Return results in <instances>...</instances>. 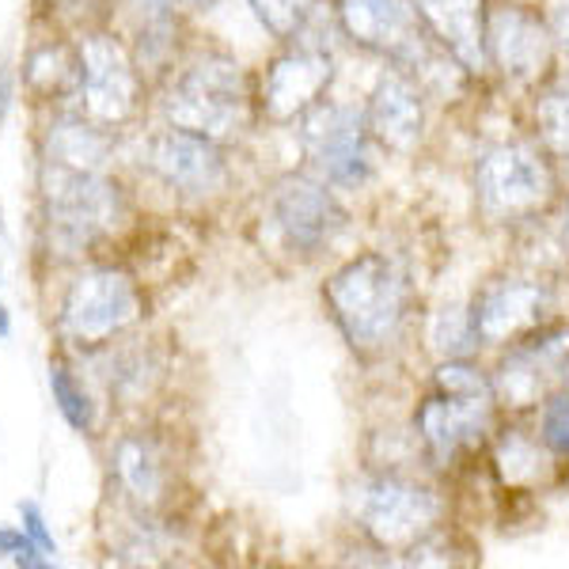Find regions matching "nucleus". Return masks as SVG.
<instances>
[{"mask_svg":"<svg viewBox=\"0 0 569 569\" xmlns=\"http://www.w3.org/2000/svg\"><path fill=\"white\" fill-rule=\"evenodd\" d=\"M327 305L346 342L372 357L399 342L410 316V281L388 254H357L330 273Z\"/></svg>","mask_w":569,"mask_h":569,"instance_id":"f257e3e1","label":"nucleus"},{"mask_svg":"<svg viewBox=\"0 0 569 569\" xmlns=\"http://www.w3.org/2000/svg\"><path fill=\"white\" fill-rule=\"evenodd\" d=\"M160 110L176 130H190L228 144L251 126V88H247L240 61L206 50L171 77Z\"/></svg>","mask_w":569,"mask_h":569,"instance_id":"f03ea898","label":"nucleus"},{"mask_svg":"<svg viewBox=\"0 0 569 569\" xmlns=\"http://www.w3.org/2000/svg\"><path fill=\"white\" fill-rule=\"evenodd\" d=\"M42 206L50 247L61 254L91 251L126 220V194L107 171H72L42 160Z\"/></svg>","mask_w":569,"mask_h":569,"instance_id":"7ed1b4c3","label":"nucleus"},{"mask_svg":"<svg viewBox=\"0 0 569 569\" xmlns=\"http://www.w3.org/2000/svg\"><path fill=\"white\" fill-rule=\"evenodd\" d=\"M144 319L141 289L122 266H84L66 284L58 330L72 350H103Z\"/></svg>","mask_w":569,"mask_h":569,"instance_id":"20e7f679","label":"nucleus"},{"mask_svg":"<svg viewBox=\"0 0 569 569\" xmlns=\"http://www.w3.org/2000/svg\"><path fill=\"white\" fill-rule=\"evenodd\" d=\"M300 149L308 156V168L330 187L357 190L376 171V137L369 130L365 107L319 99L316 107L297 118Z\"/></svg>","mask_w":569,"mask_h":569,"instance_id":"39448f33","label":"nucleus"},{"mask_svg":"<svg viewBox=\"0 0 569 569\" xmlns=\"http://www.w3.org/2000/svg\"><path fill=\"white\" fill-rule=\"evenodd\" d=\"M353 517L380 550H407L440 528L445 501L426 482L407 475H369L350 493Z\"/></svg>","mask_w":569,"mask_h":569,"instance_id":"423d86ee","label":"nucleus"},{"mask_svg":"<svg viewBox=\"0 0 569 569\" xmlns=\"http://www.w3.org/2000/svg\"><path fill=\"white\" fill-rule=\"evenodd\" d=\"M555 168L536 144L525 141H501L490 144L475 160V194L479 209L498 224L509 220H528L543 213L555 198Z\"/></svg>","mask_w":569,"mask_h":569,"instance_id":"0eeeda50","label":"nucleus"},{"mask_svg":"<svg viewBox=\"0 0 569 569\" xmlns=\"http://www.w3.org/2000/svg\"><path fill=\"white\" fill-rule=\"evenodd\" d=\"M77 103L96 126H126L141 107V69L114 34L88 31L77 42Z\"/></svg>","mask_w":569,"mask_h":569,"instance_id":"6e6552de","label":"nucleus"},{"mask_svg":"<svg viewBox=\"0 0 569 569\" xmlns=\"http://www.w3.org/2000/svg\"><path fill=\"white\" fill-rule=\"evenodd\" d=\"M569 388V327L539 323L531 335L517 338L501 357L493 391L509 410H525L547 402L555 391Z\"/></svg>","mask_w":569,"mask_h":569,"instance_id":"1a4fd4ad","label":"nucleus"},{"mask_svg":"<svg viewBox=\"0 0 569 569\" xmlns=\"http://www.w3.org/2000/svg\"><path fill=\"white\" fill-rule=\"evenodd\" d=\"M270 217L292 254H319L346 232V209L330 182L311 176H284L270 194Z\"/></svg>","mask_w":569,"mask_h":569,"instance_id":"9d476101","label":"nucleus"},{"mask_svg":"<svg viewBox=\"0 0 569 569\" xmlns=\"http://www.w3.org/2000/svg\"><path fill=\"white\" fill-rule=\"evenodd\" d=\"M144 163L163 187L179 190L187 198H209L217 190H224L228 182L224 144L190 130H176V126L152 137Z\"/></svg>","mask_w":569,"mask_h":569,"instance_id":"9b49d317","label":"nucleus"},{"mask_svg":"<svg viewBox=\"0 0 569 569\" xmlns=\"http://www.w3.org/2000/svg\"><path fill=\"white\" fill-rule=\"evenodd\" d=\"M335 12L346 39L372 53H383L395 66L410 61L429 42L415 0H338Z\"/></svg>","mask_w":569,"mask_h":569,"instance_id":"f8f14e48","label":"nucleus"},{"mask_svg":"<svg viewBox=\"0 0 569 569\" xmlns=\"http://www.w3.org/2000/svg\"><path fill=\"white\" fill-rule=\"evenodd\" d=\"M330 80H335V58L327 46H292L262 72L259 99L266 118L270 122H297L305 110L323 99Z\"/></svg>","mask_w":569,"mask_h":569,"instance_id":"ddd939ff","label":"nucleus"},{"mask_svg":"<svg viewBox=\"0 0 569 569\" xmlns=\"http://www.w3.org/2000/svg\"><path fill=\"white\" fill-rule=\"evenodd\" d=\"M490 421L493 399H467V395L448 391H433L415 415L421 445H426L429 460L440 467L456 463L463 452H471L490 433Z\"/></svg>","mask_w":569,"mask_h":569,"instance_id":"4468645a","label":"nucleus"},{"mask_svg":"<svg viewBox=\"0 0 569 569\" xmlns=\"http://www.w3.org/2000/svg\"><path fill=\"white\" fill-rule=\"evenodd\" d=\"M486 50H490V66L501 69L505 80L531 84V80H539L550 69L555 34H550V27L536 12L505 4L486 23Z\"/></svg>","mask_w":569,"mask_h":569,"instance_id":"2eb2a0df","label":"nucleus"},{"mask_svg":"<svg viewBox=\"0 0 569 569\" xmlns=\"http://www.w3.org/2000/svg\"><path fill=\"white\" fill-rule=\"evenodd\" d=\"M550 305L547 284L528 281V278H501L490 281L475 297V327H479V342L486 346H505L517 338L531 335L543 323V311Z\"/></svg>","mask_w":569,"mask_h":569,"instance_id":"dca6fc26","label":"nucleus"},{"mask_svg":"<svg viewBox=\"0 0 569 569\" xmlns=\"http://www.w3.org/2000/svg\"><path fill=\"white\" fill-rule=\"evenodd\" d=\"M365 118H369L376 144L391 152H415L421 144V133H426L421 84L402 66L383 69L369 96V107H365Z\"/></svg>","mask_w":569,"mask_h":569,"instance_id":"f3484780","label":"nucleus"},{"mask_svg":"<svg viewBox=\"0 0 569 569\" xmlns=\"http://www.w3.org/2000/svg\"><path fill=\"white\" fill-rule=\"evenodd\" d=\"M415 8L429 39L463 72L490 69V50H486V23H490V16H486V0H415Z\"/></svg>","mask_w":569,"mask_h":569,"instance_id":"a211bd4d","label":"nucleus"},{"mask_svg":"<svg viewBox=\"0 0 569 569\" xmlns=\"http://www.w3.org/2000/svg\"><path fill=\"white\" fill-rule=\"evenodd\" d=\"M110 467H114V479L122 486V493L141 512H156L163 501H168L171 463L156 437L126 433L114 445V452H110Z\"/></svg>","mask_w":569,"mask_h":569,"instance_id":"6ab92c4d","label":"nucleus"},{"mask_svg":"<svg viewBox=\"0 0 569 569\" xmlns=\"http://www.w3.org/2000/svg\"><path fill=\"white\" fill-rule=\"evenodd\" d=\"M114 141L107 126H96L84 114H58L42 133V160L72 171H107Z\"/></svg>","mask_w":569,"mask_h":569,"instance_id":"aec40b11","label":"nucleus"},{"mask_svg":"<svg viewBox=\"0 0 569 569\" xmlns=\"http://www.w3.org/2000/svg\"><path fill=\"white\" fill-rule=\"evenodd\" d=\"M23 84L34 96H66L69 88H77V53L53 42L31 50V58L23 61Z\"/></svg>","mask_w":569,"mask_h":569,"instance_id":"412c9836","label":"nucleus"},{"mask_svg":"<svg viewBox=\"0 0 569 569\" xmlns=\"http://www.w3.org/2000/svg\"><path fill=\"white\" fill-rule=\"evenodd\" d=\"M479 346V327H475V311L463 305L440 308L429 323V350L440 361H452V357H471Z\"/></svg>","mask_w":569,"mask_h":569,"instance_id":"4be33fe9","label":"nucleus"},{"mask_svg":"<svg viewBox=\"0 0 569 569\" xmlns=\"http://www.w3.org/2000/svg\"><path fill=\"white\" fill-rule=\"evenodd\" d=\"M50 391H53V402H58L61 418H66L77 433H91V429H96V402H91V395L84 391L80 376L72 372L69 365H61V361L50 365Z\"/></svg>","mask_w":569,"mask_h":569,"instance_id":"5701e85b","label":"nucleus"},{"mask_svg":"<svg viewBox=\"0 0 569 569\" xmlns=\"http://www.w3.org/2000/svg\"><path fill=\"white\" fill-rule=\"evenodd\" d=\"M536 126L550 152L569 156V77H558L536 103Z\"/></svg>","mask_w":569,"mask_h":569,"instance_id":"b1692460","label":"nucleus"},{"mask_svg":"<svg viewBox=\"0 0 569 569\" xmlns=\"http://www.w3.org/2000/svg\"><path fill=\"white\" fill-rule=\"evenodd\" d=\"M498 467L505 475V482H539V475L547 471V452L536 445V440L520 437L517 429H512L509 437H501L498 445Z\"/></svg>","mask_w":569,"mask_h":569,"instance_id":"393cba45","label":"nucleus"},{"mask_svg":"<svg viewBox=\"0 0 569 569\" xmlns=\"http://www.w3.org/2000/svg\"><path fill=\"white\" fill-rule=\"evenodd\" d=\"M316 4L319 0H251L254 16L278 39H292V34L305 31V23L316 16Z\"/></svg>","mask_w":569,"mask_h":569,"instance_id":"a878e982","label":"nucleus"},{"mask_svg":"<svg viewBox=\"0 0 569 569\" xmlns=\"http://www.w3.org/2000/svg\"><path fill=\"white\" fill-rule=\"evenodd\" d=\"M539 440L555 456L569 460V388L555 391L543 402V415H539Z\"/></svg>","mask_w":569,"mask_h":569,"instance_id":"bb28decb","label":"nucleus"},{"mask_svg":"<svg viewBox=\"0 0 569 569\" xmlns=\"http://www.w3.org/2000/svg\"><path fill=\"white\" fill-rule=\"evenodd\" d=\"M0 558H8V562H16L23 569H46L53 562L23 528H0Z\"/></svg>","mask_w":569,"mask_h":569,"instance_id":"cd10ccee","label":"nucleus"},{"mask_svg":"<svg viewBox=\"0 0 569 569\" xmlns=\"http://www.w3.org/2000/svg\"><path fill=\"white\" fill-rule=\"evenodd\" d=\"M20 520H23V531L46 550V555H50V558L58 555V543H53V531L46 528V517H42L39 505H34V501H20Z\"/></svg>","mask_w":569,"mask_h":569,"instance_id":"c85d7f7f","label":"nucleus"},{"mask_svg":"<svg viewBox=\"0 0 569 569\" xmlns=\"http://www.w3.org/2000/svg\"><path fill=\"white\" fill-rule=\"evenodd\" d=\"M547 27H550V34H555V46L569 50V0H550Z\"/></svg>","mask_w":569,"mask_h":569,"instance_id":"c756f323","label":"nucleus"},{"mask_svg":"<svg viewBox=\"0 0 569 569\" xmlns=\"http://www.w3.org/2000/svg\"><path fill=\"white\" fill-rule=\"evenodd\" d=\"M130 4L137 8V16L144 20H168V16H176L179 0H130Z\"/></svg>","mask_w":569,"mask_h":569,"instance_id":"7c9ffc66","label":"nucleus"},{"mask_svg":"<svg viewBox=\"0 0 569 569\" xmlns=\"http://www.w3.org/2000/svg\"><path fill=\"white\" fill-rule=\"evenodd\" d=\"M58 4L66 8V16H69V20H77V23L84 20V23H88V12L99 4V0H58Z\"/></svg>","mask_w":569,"mask_h":569,"instance_id":"2f4dec72","label":"nucleus"},{"mask_svg":"<svg viewBox=\"0 0 569 569\" xmlns=\"http://www.w3.org/2000/svg\"><path fill=\"white\" fill-rule=\"evenodd\" d=\"M12 335V316H8V308L0 305V338H8Z\"/></svg>","mask_w":569,"mask_h":569,"instance_id":"473e14b6","label":"nucleus"},{"mask_svg":"<svg viewBox=\"0 0 569 569\" xmlns=\"http://www.w3.org/2000/svg\"><path fill=\"white\" fill-rule=\"evenodd\" d=\"M562 243H566V251H569V201H566V217H562Z\"/></svg>","mask_w":569,"mask_h":569,"instance_id":"72a5a7b5","label":"nucleus"}]
</instances>
